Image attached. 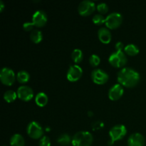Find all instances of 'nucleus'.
<instances>
[{"label":"nucleus","mask_w":146,"mask_h":146,"mask_svg":"<svg viewBox=\"0 0 146 146\" xmlns=\"http://www.w3.org/2000/svg\"><path fill=\"white\" fill-rule=\"evenodd\" d=\"M4 2H3V1L0 0V11H2L3 9H4Z\"/></svg>","instance_id":"obj_31"},{"label":"nucleus","mask_w":146,"mask_h":146,"mask_svg":"<svg viewBox=\"0 0 146 146\" xmlns=\"http://www.w3.org/2000/svg\"><path fill=\"white\" fill-rule=\"evenodd\" d=\"M34 24L32 22H25L23 24V28L25 31H31L34 27Z\"/></svg>","instance_id":"obj_29"},{"label":"nucleus","mask_w":146,"mask_h":146,"mask_svg":"<svg viewBox=\"0 0 146 146\" xmlns=\"http://www.w3.org/2000/svg\"><path fill=\"white\" fill-rule=\"evenodd\" d=\"M17 78L19 82L21 83V84H24V83H27L29 80L30 76L29 74L27 71L21 70V71H19L18 72Z\"/></svg>","instance_id":"obj_20"},{"label":"nucleus","mask_w":146,"mask_h":146,"mask_svg":"<svg viewBox=\"0 0 146 146\" xmlns=\"http://www.w3.org/2000/svg\"><path fill=\"white\" fill-rule=\"evenodd\" d=\"M71 57H72L73 61L75 63H80L83 59L84 54H83L82 51L79 48H75L71 54Z\"/></svg>","instance_id":"obj_21"},{"label":"nucleus","mask_w":146,"mask_h":146,"mask_svg":"<svg viewBox=\"0 0 146 146\" xmlns=\"http://www.w3.org/2000/svg\"><path fill=\"white\" fill-rule=\"evenodd\" d=\"M145 138L139 133H134L131 134L128 139V146H144Z\"/></svg>","instance_id":"obj_14"},{"label":"nucleus","mask_w":146,"mask_h":146,"mask_svg":"<svg viewBox=\"0 0 146 146\" xmlns=\"http://www.w3.org/2000/svg\"><path fill=\"white\" fill-rule=\"evenodd\" d=\"M30 38L35 44L41 42L43 38L42 32L38 29H33L30 34Z\"/></svg>","instance_id":"obj_18"},{"label":"nucleus","mask_w":146,"mask_h":146,"mask_svg":"<svg viewBox=\"0 0 146 146\" xmlns=\"http://www.w3.org/2000/svg\"><path fill=\"white\" fill-rule=\"evenodd\" d=\"M17 95L16 92L12 91V90H9V91H6L4 94V100L8 103H11L14 101L17 98Z\"/></svg>","instance_id":"obj_23"},{"label":"nucleus","mask_w":146,"mask_h":146,"mask_svg":"<svg viewBox=\"0 0 146 146\" xmlns=\"http://www.w3.org/2000/svg\"><path fill=\"white\" fill-rule=\"evenodd\" d=\"M123 21L122 14L118 12H112L106 18L105 24L108 28L114 29L119 27Z\"/></svg>","instance_id":"obj_6"},{"label":"nucleus","mask_w":146,"mask_h":146,"mask_svg":"<svg viewBox=\"0 0 146 146\" xmlns=\"http://www.w3.org/2000/svg\"><path fill=\"white\" fill-rule=\"evenodd\" d=\"M98 36L100 41L104 44H108L111 40V33L108 29L101 27L98 31Z\"/></svg>","instance_id":"obj_15"},{"label":"nucleus","mask_w":146,"mask_h":146,"mask_svg":"<svg viewBox=\"0 0 146 146\" xmlns=\"http://www.w3.org/2000/svg\"><path fill=\"white\" fill-rule=\"evenodd\" d=\"M101 62V58L96 54H93L89 58V63L92 66H97Z\"/></svg>","instance_id":"obj_25"},{"label":"nucleus","mask_w":146,"mask_h":146,"mask_svg":"<svg viewBox=\"0 0 146 146\" xmlns=\"http://www.w3.org/2000/svg\"><path fill=\"white\" fill-rule=\"evenodd\" d=\"M17 96L22 101H29L34 96V91L28 86H21L17 89Z\"/></svg>","instance_id":"obj_11"},{"label":"nucleus","mask_w":146,"mask_h":146,"mask_svg":"<svg viewBox=\"0 0 146 146\" xmlns=\"http://www.w3.org/2000/svg\"><path fill=\"white\" fill-rule=\"evenodd\" d=\"M0 79L5 85L11 86L15 81V74L11 68L4 67L0 72Z\"/></svg>","instance_id":"obj_7"},{"label":"nucleus","mask_w":146,"mask_h":146,"mask_svg":"<svg viewBox=\"0 0 146 146\" xmlns=\"http://www.w3.org/2000/svg\"><path fill=\"white\" fill-rule=\"evenodd\" d=\"M93 81L97 84H104L108 80V74L101 68H96L91 72Z\"/></svg>","instance_id":"obj_9"},{"label":"nucleus","mask_w":146,"mask_h":146,"mask_svg":"<svg viewBox=\"0 0 146 146\" xmlns=\"http://www.w3.org/2000/svg\"><path fill=\"white\" fill-rule=\"evenodd\" d=\"M124 48V45L121 41H118L115 44V49L116 51H122L123 48Z\"/></svg>","instance_id":"obj_30"},{"label":"nucleus","mask_w":146,"mask_h":146,"mask_svg":"<svg viewBox=\"0 0 146 146\" xmlns=\"http://www.w3.org/2000/svg\"><path fill=\"white\" fill-rule=\"evenodd\" d=\"M108 61L114 67L120 68L126 64L127 57L125 53L122 51H116L111 54L108 58Z\"/></svg>","instance_id":"obj_4"},{"label":"nucleus","mask_w":146,"mask_h":146,"mask_svg":"<svg viewBox=\"0 0 146 146\" xmlns=\"http://www.w3.org/2000/svg\"><path fill=\"white\" fill-rule=\"evenodd\" d=\"M93 142V135L88 131L77 132L72 138L74 146H91Z\"/></svg>","instance_id":"obj_2"},{"label":"nucleus","mask_w":146,"mask_h":146,"mask_svg":"<svg viewBox=\"0 0 146 146\" xmlns=\"http://www.w3.org/2000/svg\"><path fill=\"white\" fill-rule=\"evenodd\" d=\"M127 133V129L125 125L122 124L114 125L111 128L109 131V135L111 137V140L108 142V145H112L115 141L121 140L123 138Z\"/></svg>","instance_id":"obj_3"},{"label":"nucleus","mask_w":146,"mask_h":146,"mask_svg":"<svg viewBox=\"0 0 146 146\" xmlns=\"http://www.w3.org/2000/svg\"><path fill=\"white\" fill-rule=\"evenodd\" d=\"M35 102L38 106H44L48 102V96L44 92L38 93L35 97Z\"/></svg>","instance_id":"obj_17"},{"label":"nucleus","mask_w":146,"mask_h":146,"mask_svg":"<svg viewBox=\"0 0 146 146\" xmlns=\"http://www.w3.org/2000/svg\"><path fill=\"white\" fill-rule=\"evenodd\" d=\"M104 127V123H102L101 121H95L94 123L92 124V128L94 130H98L100 128H103Z\"/></svg>","instance_id":"obj_28"},{"label":"nucleus","mask_w":146,"mask_h":146,"mask_svg":"<svg viewBox=\"0 0 146 146\" xmlns=\"http://www.w3.org/2000/svg\"><path fill=\"white\" fill-rule=\"evenodd\" d=\"M3 146H6V145H3Z\"/></svg>","instance_id":"obj_32"},{"label":"nucleus","mask_w":146,"mask_h":146,"mask_svg":"<svg viewBox=\"0 0 146 146\" xmlns=\"http://www.w3.org/2000/svg\"><path fill=\"white\" fill-rule=\"evenodd\" d=\"M96 9L95 3L91 0H84L78 7V13L81 16H88L92 14Z\"/></svg>","instance_id":"obj_8"},{"label":"nucleus","mask_w":146,"mask_h":146,"mask_svg":"<svg viewBox=\"0 0 146 146\" xmlns=\"http://www.w3.org/2000/svg\"><path fill=\"white\" fill-rule=\"evenodd\" d=\"M124 51L126 54L130 56H135L139 53V48L136 45L133 44H128L124 48Z\"/></svg>","instance_id":"obj_19"},{"label":"nucleus","mask_w":146,"mask_h":146,"mask_svg":"<svg viewBox=\"0 0 146 146\" xmlns=\"http://www.w3.org/2000/svg\"><path fill=\"white\" fill-rule=\"evenodd\" d=\"M27 131L28 135L34 139H38L43 136L44 129L36 121H31L27 125Z\"/></svg>","instance_id":"obj_5"},{"label":"nucleus","mask_w":146,"mask_h":146,"mask_svg":"<svg viewBox=\"0 0 146 146\" xmlns=\"http://www.w3.org/2000/svg\"><path fill=\"white\" fill-rule=\"evenodd\" d=\"M39 146H50L51 145V141L50 138L46 135H44L40 138V141L38 142Z\"/></svg>","instance_id":"obj_26"},{"label":"nucleus","mask_w":146,"mask_h":146,"mask_svg":"<svg viewBox=\"0 0 146 146\" xmlns=\"http://www.w3.org/2000/svg\"><path fill=\"white\" fill-rule=\"evenodd\" d=\"M83 74V70L78 65L70 66L67 72V79L70 81H76L81 77Z\"/></svg>","instance_id":"obj_10"},{"label":"nucleus","mask_w":146,"mask_h":146,"mask_svg":"<svg viewBox=\"0 0 146 146\" xmlns=\"http://www.w3.org/2000/svg\"><path fill=\"white\" fill-rule=\"evenodd\" d=\"M24 138L21 134L16 133L13 135L10 138L11 146H24Z\"/></svg>","instance_id":"obj_16"},{"label":"nucleus","mask_w":146,"mask_h":146,"mask_svg":"<svg viewBox=\"0 0 146 146\" xmlns=\"http://www.w3.org/2000/svg\"><path fill=\"white\" fill-rule=\"evenodd\" d=\"M123 88L120 84H116L111 87L108 91V97L112 101H116L119 99L123 94Z\"/></svg>","instance_id":"obj_13"},{"label":"nucleus","mask_w":146,"mask_h":146,"mask_svg":"<svg viewBox=\"0 0 146 146\" xmlns=\"http://www.w3.org/2000/svg\"><path fill=\"white\" fill-rule=\"evenodd\" d=\"M72 141V139H71V137L69 135L66 133H63L61 135H59L57 139V143L60 144L61 145H67Z\"/></svg>","instance_id":"obj_22"},{"label":"nucleus","mask_w":146,"mask_h":146,"mask_svg":"<svg viewBox=\"0 0 146 146\" xmlns=\"http://www.w3.org/2000/svg\"><path fill=\"white\" fill-rule=\"evenodd\" d=\"M140 78L139 73L129 67H125L120 70L117 75L120 84L127 88H132L136 86L139 82Z\"/></svg>","instance_id":"obj_1"},{"label":"nucleus","mask_w":146,"mask_h":146,"mask_svg":"<svg viewBox=\"0 0 146 146\" xmlns=\"http://www.w3.org/2000/svg\"><path fill=\"white\" fill-rule=\"evenodd\" d=\"M47 21V15L43 10H37L32 16V23L35 27H41Z\"/></svg>","instance_id":"obj_12"},{"label":"nucleus","mask_w":146,"mask_h":146,"mask_svg":"<svg viewBox=\"0 0 146 146\" xmlns=\"http://www.w3.org/2000/svg\"><path fill=\"white\" fill-rule=\"evenodd\" d=\"M97 10L101 14H106L108 11V7L106 3H100L97 5Z\"/></svg>","instance_id":"obj_27"},{"label":"nucleus","mask_w":146,"mask_h":146,"mask_svg":"<svg viewBox=\"0 0 146 146\" xmlns=\"http://www.w3.org/2000/svg\"><path fill=\"white\" fill-rule=\"evenodd\" d=\"M92 21L95 24H97V25H101V24H103L104 23H105L106 18H104V17L102 15V14H96V15L93 17Z\"/></svg>","instance_id":"obj_24"}]
</instances>
